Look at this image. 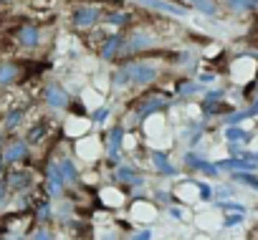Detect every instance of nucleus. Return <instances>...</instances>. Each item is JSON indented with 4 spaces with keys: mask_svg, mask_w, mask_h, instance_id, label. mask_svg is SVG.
<instances>
[{
    "mask_svg": "<svg viewBox=\"0 0 258 240\" xmlns=\"http://www.w3.org/2000/svg\"><path fill=\"white\" fill-rule=\"evenodd\" d=\"M198 81H200V84H208V81H213V76H210V73H203Z\"/></svg>",
    "mask_w": 258,
    "mask_h": 240,
    "instance_id": "nucleus-38",
    "label": "nucleus"
},
{
    "mask_svg": "<svg viewBox=\"0 0 258 240\" xmlns=\"http://www.w3.org/2000/svg\"><path fill=\"white\" fill-rule=\"evenodd\" d=\"M6 3H8V0H0V6H6Z\"/></svg>",
    "mask_w": 258,
    "mask_h": 240,
    "instance_id": "nucleus-42",
    "label": "nucleus"
},
{
    "mask_svg": "<svg viewBox=\"0 0 258 240\" xmlns=\"http://www.w3.org/2000/svg\"><path fill=\"white\" fill-rule=\"evenodd\" d=\"M233 180H235L238 185H245V187H250V190H258V177L250 175V172H233Z\"/></svg>",
    "mask_w": 258,
    "mask_h": 240,
    "instance_id": "nucleus-23",
    "label": "nucleus"
},
{
    "mask_svg": "<svg viewBox=\"0 0 258 240\" xmlns=\"http://www.w3.org/2000/svg\"><path fill=\"white\" fill-rule=\"evenodd\" d=\"M101 21H104L106 26H114V28H126L129 23L135 21V16H132V13H126V11H121V8H116V11L104 13Z\"/></svg>",
    "mask_w": 258,
    "mask_h": 240,
    "instance_id": "nucleus-13",
    "label": "nucleus"
},
{
    "mask_svg": "<svg viewBox=\"0 0 258 240\" xmlns=\"http://www.w3.org/2000/svg\"><path fill=\"white\" fill-rule=\"evenodd\" d=\"M225 139H228L230 144H248V142L253 139V134L233 124V127H225Z\"/></svg>",
    "mask_w": 258,
    "mask_h": 240,
    "instance_id": "nucleus-17",
    "label": "nucleus"
},
{
    "mask_svg": "<svg viewBox=\"0 0 258 240\" xmlns=\"http://www.w3.org/2000/svg\"><path fill=\"white\" fill-rule=\"evenodd\" d=\"M124 41H126V36H121V33H111L109 38H104V43H101V58H104V61H116V58H121V53H124Z\"/></svg>",
    "mask_w": 258,
    "mask_h": 240,
    "instance_id": "nucleus-5",
    "label": "nucleus"
},
{
    "mask_svg": "<svg viewBox=\"0 0 258 240\" xmlns=\"http://www.w3.org/2000/svg\"><path fill=\"white\" fill-rule=\"evenodd\" d=\"M114 180H116L119 185H132V187H142V185H145V180H142V177H137L135 167H129V165H121V167H116V172H114Z\"/></svg>",
    "mask_w": 258,
    "mask_h": 240,
    "instance_id": "nucleus-12",
    "label": "nucleus"
},
{
    "mask_svg": "<svg viewBox=\"0 0 258 240\" xmlns=\"http://www.w3.org/2000/svg\"><path fill=\"white\" fill-rule=\"evenodd\" d=\"M198 187H200V200H210V195H213V192H210V187H208L205 182H200Z\"/></svg>",
    "mask_w": 258,
    "mask_h": 240,
    "instance_id": "nucleus-33",
    "label": "nucleus"
},
{
    "mask_svg": "<svg viewBox=\"0 0 258 240\" xmlns=\"http://www.w3.org/2000/svg\"><path fill=\"white\" fill-rule=\"evenodd\" d=\"M58 170H61L63 182H76V180H79V170H76L74 159H61V162H58Z\"/></svg>",
    "mask_w": 258,
    "mask_h": 240,
    "instance_id": "nucleus-22",
    "label": "nucleus"
},
{
    "mask_svg": "<svg viewBox=\"0 0 258 240\" xmlns=\"http://www.w3.org/2000/svg\"><path fill=\"white\" fill-rule=\"evenodd\" d=\"M142 6H147V8H152V11H162V13H167V16H187L190 11L185 8V6H172V3H167V0H140Z\"/></svg>",
    "mask_w": 258,
    "mask_h": 240,
    "instance_id": "nucleus-10",
    "label": "nucleus"
},
{
    "mask_svg": "<svg viewBox=\"0 0 258 240\" xmlns=\"http://www.w3.org/2000/svg\"><path fill=\"white\" fill-rule=\"evenodd\" d=\"M223 96H225V89H215V91H208L205 99H208V101H220Z\"/></svg>",
    "mask_w": 258,
    "mask_h": 240,
    "instance_id": "nucleus-30",
    "label": "nucleus"
},
{
    "mask_svg": "<svg viewBox=\"0 0 258 240\" xmlns=\"http://www.w3.org/2000/svg\"><path fill=\"white\" fill-rule=\"evenodd\" d=\"M132 240H152V232H150V230H142V232H137Z\"/></svg>",
    "mask_w": 258,
    "mask_h": 240,
    "instance_id": "nucleus-34",
    "label": "nucleus"
},
{
    "mask_svg": "<svg viewBox=\"0 0 258 240\" xmlns=\"http://www.w3.org/2000/svg\"><path fill=\"white\" fill-rule=\"evenodd\" d=\"M43 99H46V104H48L51 109H56V111H63V109H69V104H71V96H69V91H66L63 86H58V84H51V86H46V91H43Z\"/></svg>",
    "mask_w": 258,
    "mask_h": 240,
    "instance_id": "nucleus-3",
    "label": "nucleus"
},
{
    "mask_svg": "<svg viewBox=\"0 0 258 240\" xmlns=\"http://www.w3.org/2000/svg\"><path fill=\"white\" fill-rule=\"evenodd\" d=\"M48 132V127H46V122H38V124H33V129L28 132V144H36V142H41L43 139V134Z\"/></svg>",
    "mask_w": 258,
    "mask_h": 240,
    "instance_id": "nucleus-25",
    "label": "nucleus"
},
{
    "mask_svg": "<svg viewBox=\"0 0 258 240\" xmlns=\"http://www.w3.org/2000/svg\"><path fill=\"white\" fill-rule=\"evenodd\" d=\"M182 3H185V6H190V3H192V0H182Z\"/></svg>",
    "mask_w": 258,
    "mask_h": 240,
    "instance_id": "nucleus-41",
    "label": "nucleus"
},
{
    "mask_svg": "<svg viewBox=\"0 0 258 240\" xmlns=\"http://www.w3.org/2000/svg\"><path fill=\"white\" fill-rule=\"evenodd\" d=\"M152 162H155V170H157L160 175H167V177H175V175H177V167H172L167 152L155 149V152H152Z\"/></svg>",
    "mask_w": 258,
    "mask_h": 240,
    "instance_id": "nucleus-15",
    "label": "nucleus"
},
{
    "mask_svg": "<svg viewBox=\"0 0 258 240\" xmlns=\"http://www.w3.org/2000/svg\"><path fill=\"white\" fill-rule=\"evenodd\" d=\"M203 86H200V81H182L180 86H175V91H177V96H190V94H198Z\"/></svg>",
    "mask_w": 258,
    "mask_h": 240,
    "instance_id": "nucleus-24",
    "label": "nucleus"
},
{
    "mask_svg": "<svg viewBox=\"0 0 258 240\" xmlns=\"http://www.w3.org/2000/svg\"><path fill=\"white\" fill-rule=\"evenodd\" d=\"M218 207L220 210H228V212H243L245 215V207L240 202H218Z\"/></svg>",
    "mask_w": 258,
    "mask_h": 240,
    "instance_id": "nucleus-28",
    "label": "nucleus"
},
{
    "mask_svg": "<svg viewBox=\"0 0 258 240\" xmlns=\"http://www.w3.org/2000/svg\"><path fill=\"white\" fill-rule=\"evenodd\" d=\"M233 195V190L230 187H225V190H218V197H230Z\"/></svg>",
    "mask_w": 258,
    "mask_h": 240,
    "instance_id": "nucleus-35",
    "label": "nucleus"
},
{
    "mask_svg": "<svg viewBox=\"0 0 258 240\" xmlns=\"http://www.w3.org/2000/svg\"><path fill=\"white\" fill-rule=\"evenodd\" d=\"M18 73H21V68L16 63H3L0 66V86H11L18 78Z\"/></svg>",
    "mask_w": 258,
    "mask_h": 240,
    "instance_id": "nucleus-21",
    "label": "nucleus"
},
{
    "mask_svg": "<svg viewBox=\"0 0 258 240\" xmlns=\"http://www.w3.org/2000/svg\"><path fill=\"white\" fill-rule=\"evenodd\" d=\"M121 139H124V127H111L109 129V142H106V154L111 162L119 159L121 154Z\"/></svg>",
    "mask_w": 258,
    "mask_h": 240,
    "instance_id": "nucleus-11",
    "label": "nucleus"
},
{
    "mask_svg": "<svg viewBox=\"0 0 258 240\" xmlns=\"http://www.w3.org/2000/svg\"><path fill=\"white\" fill-rule=\"evenodd\" d=\"M111 81H114V86H116V89H126V86H132V66H129V63L119 66V68L114 71Z\"/></svg>",
    "mask_w": 258,
    "mask_h": 240,
    "instance_id": "nucleus-19",
    "label": "nucleus"
},
{
    "mask_svg": "<svg viewBox=\"0 0 258 240\" xmlns=\"http://www.w3.org/2000/svg\"><path fill=\"white\" fill-rule=\"evenodd\" d=\"M150 46H155V38L147 31H135L132 36L124 41V53L121 56H135V53H140V51H145Z\"/></svg>",
    "mask_w": 258,
    "mask_h": 240,
    "instance_id": "nucleus-4",
    "label": "nucleus"
},
{
    "mask_svg": "<svg viewBox=\"0 0 258 240\" xmlns=\"http://www.w3.org/2000/svg\"><path fill=\"white\" fill-rule=\"evenodd\" d=\"M0 139H3V134H0Z\"/></svg>",
    "mask_w": 258,
    "mask_h": 240,
    "instance_id": "nucleus-43",
    "label": "nucleus"
},
{
    "mask_svg": "<svg viewBox=\"0 0 258 240\" xmlns=\"http://www.w3.org/2000/svg\"><path fill=\"white\" fill-rule=\"evenodd\" d=\"M18 43H21L23 48H36V46L41 43V31H38V26H36V23H23V26L18 28Z\"/></svg>",
    "mask_w": 258,
    "mask_h": 240,
    "instance_id": "nucleus-6",
    "label": "nucleus"
},
{
    "mask_svg": "<svg viewBox=\"0 0 258 240\" xmlns=\"http://www.w3.org/2000/svg\"><path fill=\"white\" fill-rule=\"evenodd\" d=\"M190 6H192L198 13L208 16V18H215V16L220 13V3H218V0H192Z\"/></svg>",
    "mask_w": 258,
    "mask_h": 240,
    "instance_id": "nucleus-18",
    "label": "nucleus"
},
{
    "mask_svg": "<svg viewBox=\"0 0 258 240\" xmlns=\"http://www.w3.org/2000/svg\"><path fill=\"white\" fill-rule=\"evenodd\" d=\"M3 165H6V162H3V157H0V172H3Z\"/></svg>",
    "mask_w": 258,
    "mask_h": 240,
    "instance_id": "nucleus-40",
    "label": "nucleus"
},
{
    "mask_svg": "<svg viewBox=\"0 0 258 240\" xmlns=\"http://www.w3.org/2000/svg\"><path fill=\"white\" fill-rule=\"evenodd\" d=\"M26 154H28V142H13V144L6 147V152H3V162H6V165H13V162L26 159Z\"/></svg>",
    "mask_w": 258,
    "mask_h": 240,
    "instance_id": "nucleus-14",
    "label": "nucleus"
},
{
    "mask_svg": "<svg viewBox=\"0 0 258 240\" xmlns=\"http://www.w3.org/2000/svg\"><path fill=\"white\" fill-rule=\"evenodd\" d=\"M101 16H104L101 6H79L71 13V23L79 31H91V28H96L101 23Z\"/></svg>",
    "mask_w": 258,
    "mask_h": 240,
    "instance_id": "nucleus-1",
    "label": "nucleus"
},
{
    "mask_svg": "<svg viewBox=\"0 0 258 240\" xmlns=\"http://www.w3.org/2000/svg\"><path fill=\"white\" fill-rule=\"evenodd\" d=\"M167 106H170V104H167V99H162V96H155V99L142 101V104L137 106V122H145L150 114H155V111H165Z\"/></svg>",
    "mask_w": 258,
    "mask_h": 240,
    "instance_id": "nucleus-9",
    "label": "nucleus"
},
{
    "mask_svg": "<svg viewBox=\"0 0 258 240\" xmlns=\"http://www.w3.org/2000/svg\"><path fill=\"white\" fill-rule=\"evenodd\" d=\"M46 187H48V195H53V197L63 195V177H61V170L56 162H51L46 170Z\"/></svg>",
    "mask_w": 258,
    "mask_h": 240,
    "instance_id": "nucleus-7",
    "label": "nucleus"
},
{
    "mask_svg": "<svg viewBox=\"0 0 258 240\" xmlns=\"http://www.w3.org/2000/svg\"><path fill=\"white\" fill-rule=\"evenodd\" d=\"M240 220H243V212H235V215H228L223 225H225V227H230V225H235V222H240Z\"/></svg>",
    "mask_w": 258,
    "mask_h": 240,
    "instance_id": "nucleus-31",
    "label": "nucleus"
},
{
    "mask_svg": "<svg viewBox=\"0 0 258 240\" xmlns=\"http://www.w3.org/2000/svg\"><path fill=\"white\" fill-rule=\"evenodd\" d=\"M106 116H109V109H99V111H94V122H96V124H101Z\"/></svg>",
    "mask_w": 258,
    "mask_h": 240,
    "instance_id": "nucleus-32",
    "label": "nucleus"
},
{
    "mask_svg": "<svg viewBox=\"0 0 258 240\" xmlns=\"http://www.w3.org/2000/svg\"><path fill=\"white\" fill-rule=\"evenodd\" d=\"M185 165H187L190 170H198V172L208 175V177H218V172H220V170H218L213 162H208V159L198 157L195 152H187V154H185Z\"/></svg>",
    "mask_w": 258,
    "mask_h": 240,
    "instance_id": "nucleus-8",
    "label": "nucleus"
},
{
    "mask_svg": "<svg viewBox=\"0 0 258 240\" xmlns=\"http://www.w3.org/2000/svg\"><path fill=\"white\" fill-rule=\"evenodd\" d=\"M36 220H38V222H48V220H51V205H48V202H41V205H38Z\"/></svg>",
    "mask_w": 258,
    "mask_h": 240,
    "instance_id": "nucleus-27",
    "label": "nucleus"
},
{
    "mask_svg": "<svg viewBox=\"0 0 258 240\" xmlns=\"http://www.w3.org/2000/svg\"><path fill=\"white\" fill-rule=\"evenodd\" d=\"M31 240H53V235H51V230L41 227V230H36V232H33V237H31Z\"/></svg>",
    "mask_w": 258,
    "mask_h": 240,
    "instance_id": "nucleus-29",
    "label": "nucleus"
},
{
    "mask_svg": "<svg viewBox=\"0 0 258 240\" xmlns=\"http://www.w3.org/2000/svg\"><path fill=\"white\" fill-rule=\"evenodd\" d=\"M6 187H8L6 182H0V202H3V200H6Z\"/></svg>",
    "mask_w": 258,
    "mask_h": 240,
    "instance_id": "nucleus-37",
    "label": "nucleus"
},
{
    "mask_svg": "<svg viewBox=\"0 0 258 240\" xmlns=\"http://www.w3.org/2000/svg\"><path fill=\"white\" fill-rule=\"evenodd\" d=\"M132 86H147L152 81H157L160 76V68L152 66V63H140V61H132Z\"/></svg>",
    "mask_w": 258,
    "mask_h": 240,
    "instance_id": "nucleus-2",
    "label": "nucleus"
},
{
    "mask_svg": "<svg viewBox=\"0 0 258 240\" xmlns=\"http://www.w3.org/2000/svg\"><path fill=\"white\" fill-rule=\"evenodd\" d=\"M8 187H13V190H18V192L28 190V187H31V175H28V172H21V170L11 172V177H8Z\"/></svg>",
    "mask_w": 258,
    "mask_h": 240,
    "instance_id": "nucleus-20",
    "label": "nucleus"
},
{
    "mask_svg": "<svg viewBox=\"0 0 258 240\" xmlns=\"http://www.w3.org/2000/svg\"><path fill=\"white\" fill-rule=\"evenodd\" d=\"M253 162H255V170H258V154H253Z\"/></svg>",
    "mask_w": 258,
    "mask_h": 240,
    "instance_id": "nucleus-39",
    "label": "nucleus"
},
{
    "mask_svg": "<svg viewBox=\"0 0 258 240\" xmlns=\"http://www.w3.org/2000/svg\"><path fill=\"white\" fill-rule=\"evenodd\" d=\"M223 6H225L230 13L243 16V13H253V11H258V0H223Z\"/></svg>",
    "mask_w": 258,
    "mask_h": 240,
    "instance_id": "nucleus-16",
    "label": "nucleus"
},
{
    "mask_svg": "<svg viewBox=\"0 0 258 240\" xmlns=\"http://www.w3.org/2000/svg\"><path fill=\"white\" fill-rule=\"evenodd\" d=\"M23 114H26L23 109H13V111H8V116H6V124H3V127H6L8 132H11V129H16V127L21 124V119H23Z\"/></svg>",
    "mask_w": 258,
    "mask_h": 240,
    "instance_id": "nucleus-26",
    "label": "nucleus"
},
{
    "mask_svg": "<svg viewBox=\"0 0 258 240\" xmlns=\"http://www.w3.org/2000/svg\"><path fill=\"white\" fill-rule=\"evenodd\" d=\"M170 215H172V217H182V210H180V207H170Z\"/></svg>",
    "mask_w": 258,
    "mask_h": 240,
    "instance_id": "nucleus-36",
    "label": "nucleus"
}]
</instances>
